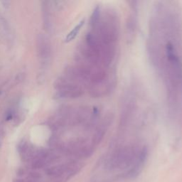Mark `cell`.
I'll use <instances>...</instances> for the list:
<instances>
[{"instance_id": "4", "label": "cell", "mask_w": 182, "mask_h": 182, "mask_svg": "<svg viewBox=\"0 0 182 182\" xmlns=\"http://www.w3.org/2000/svg\"><path fill=\"white\" fill-rule=\"evenodd\" d=\"M28 176H29V179H31L34 180V181H38L39 180H40L42 178V175L40 172L37 171H32L28 174Z\"/></svg>"}, {"instance_id": "5", "label": "cell", "mask_w": 182, "mask_h": 182, "mask_svg": "<svg viewBox=\"0 0 182 182\" xmlns=\"http://www.w3.org/2000/svg\"><path fill=\"white\" fill-rule=\"evenodd\" d=\"M25 174H26V170L24 169V168H19V169L16 171V176H17L18 177H19V178L24 177V176L25 175Z\"/></svg>"}, {"instance_id": "1", "label": "cell", "mask_w": 182, "mask_h": 182, "mask_svg": "<svg viewBox=\"0 0 182 182\" xmlns=\"http://www.w3.org/2000/svg\"><path fill=\"white\" fill-rule=\"evenodd\" d=\"M120 36L117 12L106 4L97 6L80 45L78 64L70 72L73 83L68 88L77 97L88 93L93 97H101L114 89Z\"/></svg>"}, {"instance_id": "3", "label": "cell", "mask_w": 182, "mask_h": 182, "mask_svg": "<svg viewBox=\"0 0 182 182\" xmlns=\"http://www.w3.org/2000/svg\"><path fill=\"white\" fill-rule=\"evenodd\" d=\"M45 164H46V163H45L43 159H38L33 162L32 164H31V167L34 169H41V168H43L45 166Z\"/></svg>"}, {"instance_id": "2", "label": "cell", "mask_w": 182, "mask_h": 182, "mask_svg": "<svg viewBox=\"0 0 182 182\" xmlns=\"http://www.w3.org/2000/svg\"><path fill=\"white\" fill-rule=\"evenodd\" d=\"M147 50L160 81L171 121H182V12L177 2H155L149 20Z\"/></svg>"}, {"instance_id": "6", "label": "cell", "mask_w": 182, "mask_h": 182, "mask_svg": "<svg viewBox=\"0 0 182 182\" xmlns=\"http://www.w3.org/2000/svg\"><path fill=\"white\" fill-rule=\"evenodd\" d=\"M13 182H25V180L22 179H14L13 180Z\"/></svg>"}]
</instances>
